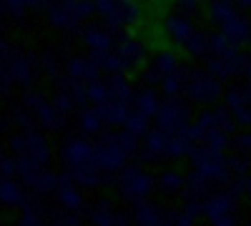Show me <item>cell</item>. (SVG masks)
<instances>
[{
    "instance_id": "cell-1",
    "label": "cell",
    "mask_w": 251,
    "mask_h": 226,
    "mask_svg": "<svg viewBox=\"0 0 251 226\" xmlns=\"http://www.w3.org/2000/svg\"><path fill=\"white\" fill-rule=\"evenodd\" d=\"M171 23H174V25H169V28H171L174 35H178V38L188 35V30H191V28H188V23H183V20H171Z\"/></svg>"
},
{
    "instance_id": "cell-2",
    "label": "cell",
    "mask_w": 251,
    "mask_h": 226,
    "mask_svg": "<svg viewBox=\"0 0 251 226\" xmlns=\"http://www.w3.org/2000/svg\"><path fill=\"white\" fill-rule=\"evenodd\" d=\"M3 199H5V201H8V199H10V201H18V189L13 186V183H8V181L3 183Z\"/></svg>"
},
{
    "instance_id": "cell-3",
    "label": "cell",
    "mask_w": 251,
    "mask_h": 226,
    "mask_svg": "<svg viewBox=\"0 0 251 226\" xmlns=\"http://www.w3.org/2000/svg\"><path fill=\"white\" fill-rule=\"evenodd\" d=\"M60 196H63V201H66V206H75V201H78V194H75V191L66 189V191H63Z\"/></svg>"
},
{
    "instance_id": "cell-4",
    "label": "cell",
    "mask_w": 251,
    "mask_h": 226,
    "mask_svg": "<svg viewBox=\"0 0 251 226\" xmlns=\"http://www.w3.org/2000/svg\"><path fill=\"white\" fill-rule=\"evenodd\" d=\"M83 128H86V131H96L98 128V118L96 116H83Z\"/></svg>"
},
{
    "instance_id": "cell-5",
    "label": "cell",
    "mask_w": 251,
    "mask_h": 226,
    "mask_svg": "<svg viewBox=\"0 0 251 226\" xmlns=\"http://www.w3.org/2000/svg\"><path fill=\"white\" fill-rule=\"evenodd\" d=\"M141 100H143V103H141V108H143V111H149V108L153 111V108H156V98H153V96L146 93V96H141Z\"/></svg>"
}]
</instances>
